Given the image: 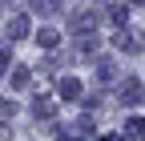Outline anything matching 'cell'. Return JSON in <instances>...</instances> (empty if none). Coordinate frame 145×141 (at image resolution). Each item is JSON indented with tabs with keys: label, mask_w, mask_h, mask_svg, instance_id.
Segmentation results:
<instances>
[{
	"label": "cell",
	"mask_w": 145,
	"mask_h": 141,
	"mask_svg": "<svg viewBox=\"0 0 145 141\" xmlns=\"http://www.w3.org/2000/svg\"><path fill=\"white\" fill-rule=\"evenodd\" d=\"M137 4H145V0H137Z\"/></svg>",
	"instance_id": "5"
},
{
	"label": "cell",
	"mask_w": 145,
	"mask_h": 141,
	"mask_svg": "<svg viewBox=\"0 0 145 141\" xmlns=\"http://www.w3.org/2000/svg\"><path fill=\"white\" fill-rule=\"evenodd\" d=\"M32 8H36V12H48V8H52V0H32Z\"/></svg>",
	"instance_id": "3"
},
{
	"label": "cell",
	"mask_w": 145,
	"mask_h": 141,
	"mask_svg": "<svg viewBox=\"0 0 145 141\" xmlns=\"http://www.w3.org/2000/svg\"><path fill=\"white\" fill-rule=\"evenodd\" d=\"M77 89H81V85L72 81V77H65V81H61V97H77Z\"/></svg>",
	"instance_id": "2"
},
{
	"label": "cell",
	"mask_w": 145,
	"mask_h": 141,
	"mask_svg": "<svg viewBox=\"0 0 145 141\" xmlns=\"http://www.w3.org/2000/svg\"><path fill=\"white\" fill-rule=\"evenodd\" d=\"M141 97H145V93H141V85H137V81H125V85H121V101H129V105H137Z\"/></svg>",
	"instance_id": "1"
},
{
	"label": "cell",
	"mask_w": 145,
	"mask_h": 141,
	"mask_svg": "<svg viewBox=\"0 0 145 141\" xmlns=\"http://www.w3.org/2000/svg\"><path fill=\"white\" fill-rule=\"evenodd\" d=\"M0 141H8V129H0Z\"/></svg>",
	"instance_id": "4"
}]
</instances>
